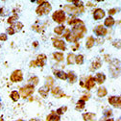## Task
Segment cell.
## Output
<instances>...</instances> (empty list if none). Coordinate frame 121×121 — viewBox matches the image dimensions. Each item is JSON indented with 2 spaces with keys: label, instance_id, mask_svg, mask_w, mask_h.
<instances>
[{
  "label": "cell",
  "instance_id": "f35d334b",
  "mask_svg": "<svg viewBox=\"0 0 121 121\" xmlns=\"http://www.w3.org/2000/svg\"><path fill=\"white\" fill-rule=\"evenodd\" d=\"M104 115H105V116H107V117L112 116V110H108V111H106V112H104Z\"/></svg>",
  "mask_w": 121,
  "mask_h": 121
},
{
  "label": "cell",
  "instance_id": "cb8c5ba5",
  "mask_svg": "<svg viewBox=\"0 0 121 121\" xmlns=\"http://www.w3.org/2000/svg\"><path fill=\"white\" fill-rule=\"evenodd\" d=\"M11 27L13 29V31L17 33V32H19L20 30L23 28V24H22L21 22L17 21V22H16V23H13V25H11Z\"/></svg>",
  "mask_w": 121,
  "mask_h": 121
},
{
  "label": "cell",
  "instance_id": "f6af8a7d",
  "mask_svg": "<svg viewBox=\"0 0 121 121\" xmlns=\"http://www.w3.org/2000/svg\"><path fill=\"white\" fill-rule=\"evenodd\" d=\"M105 121H113V119H112V118H107Z\"/></svg>",
  "mask_w": 121,
  "mask_h": 121
},
{
  "label": "cell",
  "instance_id": "8992f818",
  "mask_svg": "<svg viewBox=\"0 0 121 121\" xmlns=\"http://www.w3.org/2000/svg\"><path fill=\"white\" fill-rule=\"evenodd\" d=\"M65 13H67L69 14H77V13H84V8H76L73 5H65L64 7V10H63Z\"/></svg>",
  "mask_w": 121,
  "mask_h": 121
},
{
  "label": "cell",
  "instance_id": "d6a6232c",
  "mask_svg": "<svg viewBox=\"0 0 121 121\" xmlns=\"http://www.w3.org/2000/svg\"><path fill=\"white\" fill-rule=\"evenodd\" d=\"M75 63H76L77 65H83L84 64V56L83 55H77L76 57H75Z\"/></svg>",
  "mask_w": 121,
  "mask_h": 121
},
{
  "label": "cell",
  "instance_id": "7402d4cb",
  "mask_svg": "<svg viewBox=\"0 0 121 121\" xmlns=\"http://www.w3.org/2000/svg\"><path fill=\"white\" fill-rule=\"evenodd\" d=\"M107 94H108V90H107V88H106V87L101 86V87L98 88V90H97V96L98 97L103 98V97H105Z\"/></svg>",
  "mask_w": 121,
  "mask_h": 121
},
{
  "label": "cell",
  "instance_id": "11a10c76",
  "mask_svg": "<svg viewBox=\"0 0 121 121\" xmlns=\"http://www.w3.org/2000/svg\"><path fill=\"white\" fill-rule=\"evenodd\" d=\"M104 121H105V120H104Z\"/></svg>",
  "mask_w": 121,
  "mask_h": 121
},
{
  "label": "cell",
  "instance_id": "681fc988",
  "mask_svg": "<svg viewBox=\"0 0 121 121\" xmlns=\"http://www.w3.org/2000/svg\"><path fill=\"white\" fill-rule=\"evenodd\" d=\"M0 121H4V119H3V117H0Z\"/></svg>",
  "mask_w": 121,
  "mask_h": 121
},
{
  "label": "cell",
  "instance_id": "3957f363",
  "mask_svg": "<svg viewBox=\"0 0 121 121\" xmlns=\"http://www.w3.org/2000/svg\"><path fill=\"white\" fill-rule=\"evenodd\" d=\"M34 91H35V86H32V85H30V84H28V85H26V86H22L20 88L18 93H19V95L22 98L25 99V98L29 97L30 95H32L34 93Z\"/></svg>",
  "mask_w": 121,
  "mask_h": 121
},
{
  "label": "cell",
  "instance_id": "c3c4849f",
  "mask_svg": "<svg viewBox=\"0 0 121 121\" xmlns=\"http://www.w3.org/2000/svg\"><path fill=\"white\" fill-rule=\"evenodd\" d=\"M30 121H40V120H39V119H31V120H30Z\"/></svg>",
  "mask_w": 121,
  "mask_h": 121
},
{
  "label": "cell",
  "instance_id": "9c48e42d",
  "mask_svg": "<svg viewBox=\"0 0 121 121\" xmlns=\"http://www.w3.org/2000/svg\"><path fill=\"white\" fill-rule=\"evenodd\" d=\"M93 32H94V34H95L96 36H98V37H100V38L106 36V35H107V33H108L107 29H106L103 25H98V26H96V27L93 29Z\"/></svg>",
  "mask_w": 121,
  "mask_h": 121
},
{
  "label": "cell",
  "instance_id": "9a60e30c",
  "mask_svg": "<svg viewBox=\"0 0 121 121\" xmlns=\"http://www.w3.org/2000/svg\"><path fill=\"white\" fill-rule=\"evenodd\" d=\"M66 79L70 84H74L77 82V76L73 71H69L68 73H66Z\"/></svg>",
  "mask_w": 121,
  "mask_h": 121
},
{
  "label": "cell",
  "instance_id": "30bf717a",
  "mask_svg": "<svg viewBox=\"0 0 121 121\" xmlns=\"http://www.w3.org/2000/svg\"><path fill=\"white\" fill-rule=\"evenodd\" d=\"M109 103L113 106L114 108H120L121 107V98L120 96H111L109 97Z\"/></svg>",
  "mask_w": 121,
  "mask_h": 121
},
{
  "label": "cell",
  "instance_id": "f546056e",
  "mask_svg": "<svg viewBox=\"0 0 121 121\" xmlns=\"http://www.w3.org/2000/svg\"><path fill=\"white\" fill-rule=\"evenodd\" d=\"M85 106H86V102L80 99V100L76 103V108H75V109H76L77 111H82V110L85 109Z\"/></svg>",
  "mask_w": 121,
  "mask_h": 121
},
{
  "label": "cell",
  "instance_id": "816d5d0a",
  "mask_svg": "<svg viewBox=\"0 0 121 121\" xmlns=\"http://www.w3.org/2000/svg\"><path fill=\"white\" fill-rule=\"evenodd\" d=\"M117 121H120V118H119V119H118V120H117Z\"/></svg>",
  "mask_w": 121,
  "mask_h": 121
},
{
  "label": "cell",
  "instance_id": "83f0119b",
  "mask_svg": "<svg viewBox=\"0 0 121 121\" xmlns=\"http://www.w3.org/2000/svg\"><path fill=\"white\" fill-rule=\"evenodd\" d=\"M10 97H11V99H12L13 102H17V101L19 100V98H20V95H19V93L17 91V90H13V91L11 92Z\"/></svg>",
  "mask_w": 121,
  "mask_h": 121
},
{
  "label": "cell",
  "instance_id": "ac0fdd59",
  "mask_svg": "<svg viewBox=\"0 0 121 121\" xmlns=\"http://www.w3.org/2000/svg\"><path fill=\"white\" fill-rule=\"evenodd\" d=\"M46 121H60V117L55 112H52L49 115H47Z\"/></svg>",
  "mask_w": 121,
  "mask_h": 121
},
{
  "label": "cell",
  "instance_id": "4316f807",
  "mask_svg": "<svg viewBox=\"0 0 121 121\" xmlns=\"http://www.w3.org/2000/svg\"><path fill=\"white\" fill-rule=\"evenodd\" d=\"M65 30V27L64 25H59V26L55 27V29H54V32H55L57 35L60 36V35H63V34H64Z\"/></svg>",
  "mask_w": 121,
  "mask_h": 121
},
{
  "label": "cell",
  "instance_id": "ee69618b",
  "mask_svg": "<svg viewBox=\"0 0 121 121\" xmlns=\"http://www.w3.org/2000/svg\"><path fill=\"white\" fill-rule=\"evenodd\" d=\"M86 6H88V7H91V6H94L92 3H90V2H87L86 3Z\"/></svg>",
  "mask_w": 121,
  "mask_h": 121
},
{
  "label": "cell",
  "instance_id": "52a82bcc",
  "mask_svg": "<svg viewBox=\"0 0 121 121\" xmlns=\"http://www.w3.org/2000/svg\"><path fill=\"white\" fill-rule=\"evenodd\" d=\"M11 81L13 83H19L23 80V73L20 69H17L14 70L12 74H11V77H10Z\"/></svg>",
  "mask_w": 121,
  "mask_h": 121
},
{
  "label": "cell",
  "instance_id": "5b68a950",
  "mask_svg": "<svg viewBox=\"0 0 121 121\" xmlns=\"http://www.w3.org/2000/svg\"><path fill=\"white\" fill-rule=\"evenodd\" d=\"M110 72L112 73V77H117L120 72V63L118 60H114L113 62H112L111 64V67H110Z\"/></svg>",
  "mask_w": 121,
  "mask_h": 121
},
{
  "label": "cell",
  "instance_id": "e0dca14e",
  "mask_svg": "<svg viewBox=\"0 0 121 121\" xmlns=\"http://www.w3.org/2000/svg\"><path fill=\"white\" fill-rule=\"evenodd\" d=\"M94 80H95V82H97L99 85H102V84L106 81V76H105V74H104V73H101V72L97 73V74H96V76H95V78H94Z\"/></svg>",
  "mask_w": 121,
  "mask_h": 121
},
{
  "label": "cell",
  "instance_id": "e575fe53",
  "mask_svg": "<svg viewBox=\"0 0 121 121\" xmlns=\"http://www.w3.org/2000/svg\"><path fill=\"white\" fill-rule=\"evenodd\" d=\"M67 111V107H60V108H59L57 111H56V113L58 114V115H62V114H64L65 112Z\"/></svg>",
  "mask_w": 121,
  "mask_h": 121
},
{
  "label": "cell",
  "instance_id": "44dd1931",
  "mask_svg": "<svg viewBox=\"0 0 121 121\" xmlns=\"http://www.w3.org/2000/svg\"><path fill=\"white\" fill-rule=\"evenodd\" d=\"M94 42H95V39L93 37H88L86 39V47L87 49H90V48H92L93 47V45H94Z\"/></svg>",
  "mask_w": 121,
  "mask_h": 121
},
{
  "label": "cell",
  "instance_id": "7dc6e473",
  "mask_svg": "<svg viewBox=\"0 0 121 121\" xmlns=\"http://www.w3.org/2000/svg\"><path fill=\"white\" fill-rule=\"evenodd\" d=\"M2 12H3V8H0V16L2 14Z\"/></svg>",
  "mask_w": 121,
  "mask_h": 121
},
{
  "label": "cell",
  "instance_id": "8d00e7d4",
  "mask_svg": "<svg viewBox=\"0 0 121 121\" xmlns=\"http://www.w3.org/2000/svg\"><path fill=\"white\" fill-rule=\"evenodd\" d=\"M112 45L114 47H117L118 49H120V39H118V40H114L113 42H112Z\"/></svg>",
  "mask_w": 121,
  "mask_h": 121
},
{
  "label": "cell",
  "instance_id": "b9f144b4",
  "mask_svg": "<svg viewBox=\"0 0 121 121\" xmlns=\"http://www.w3.org/2000/svg\"><path fill=\"white\" fill-rule=\"evenodd\" d=\"M30 67H37V65H36L35 60H32V62L30 63Z\"/></svg>",
  "mask_w": 121,
  "mask_h": 121
},
{
  "label": "cell",
  "instance_id": "603a6c76",
  "mask_svg": "<svg viewBox=\"0 0 121 121\" xmlns=\"http://www.w3.org/2000/svg\"><path fill=\"white\" fill-rule=\"evenodd\" d=\"M49 88H47L46 86H42V87H40L39 89V93L43 97V98H46L47 97V95H48V93H49Z\"/></svg>",
  "mask_w": 121,
  "mask_h": 121
},
{
  "label": "cell",
  "instance_id": "ab89813d",
  "mask_svg": "<svg viewBox=\"0 0 121 121\" xmlns=\"http://www.w3.org/2000/svg\"><path fill=\"white\" fill-rule=\"evenodd\" d=\"M7 32H8V34H9V35H11V36H12V35H13L14 33H16V32L13 31V29L12 27H9V28L7 29Z\"/></svg>",
  "mask_w": 121,
  "mask_h": 121
},
{
  "label": "cell",
  "instance_id": "5bb4252c",
  "mask_svg": "<svg viewBox=\"0 0 121 121\" xmlns=\"http://www.w3.org/2000/svg\"><path fill=\"white\" fill-rule=\"evenodd\" d=\"M85 86L87 90H90V89H92L94 86H95V80L93 77H88V79L86 80V84H85Z\"/></svg>",
  "mask_w": 121,
  "mask_h": 121
},
{
  "label": "cell",
  "instance_id": "836d02e7",
  "mask_svg": "<svg viewBox=\"0 0 121 121\" xmlns=\"http://www.w3.org/2000/svg\"><path fill=\"white\" fill-rule=\"evenodd\" d=\"M29 83H30V85H32V86H37L39 84V78L37 76H33L32 78L29 79Z\"/></svg>",
  "mask_w": 121,
  "mask_h": 121
},
{
  "label": "cell",
  "instance_id": "d6986e66",
  "mask_svg": "<svg viewBox=\"0 0 121 121\" xmlns=\"http://www.w3.org/2000/svg\"><path fill=\"white\" fill-rule=\"evenodd\" d=\"M54 75L57 78L60 79V80H66V73L65 71H63V70H55L54 71Z\"/></svg>",
  "mask_w": 121,
  "mask_h": 121
},
{
  "label": "cell",
  "instance_id": "4fadbf2b",
  "mask_svg": "<svg viewBox=\"0 0 121 121\" xmlns=\"http://www.w3.org/2000/svg\"><path fill=\"white\" fill-rule=\"evenodd\" d=\"M51 89H52V90H51L52 94H53L54 96H56V98H62V97L65 96V94L64 93L63 90L60 89V86H56V87H53V88H51Z\"/></svg>",
  "mask_w": 121,
  "mask_h": 121
},
{
  "label": "cell",
  "instance_id": "60d3db41",
  "mask_svg": "<svg viewBox=\"0 0 121 121\" xmlns=\"http://www.w3.org/2000/svg\"><path fill=\"white\" fill-rule=\"evenodd\" d=\"M108 13H109L110 16H112V14H114V13H117V9H111V10H109Z\"/></svg>",
  "mask_w": 121,
  "mask_h": 121
},
{
  "label": "cell",
  "instance_id": "277c9868",
  "mask_svg": "<svg viewBox=\"0 0 121 121\" xmlns=\"http://www.w3.org/2000/svg\"><path fill=\"white\" fill-rule=\"evenodd\" d=\"M52 18L55 22L59 24H63L65 21V13L63 10H58L52 14Z\"/></svg>",
  "mask_w": 121,
  "mask_h": 121
},
{
  "label": "cell",
  "instance_id": "d4e9b609",
  "mask_svg": "<svg viewBox=\"0 0 121 121\" xmlns=\"http://www.w3.org/2000/svg\"><path fill=\"white\" fill-rule=\"evenodd\" d=\"M18 14L17 13H13L12 17H10L9 18H8V20H7V22L9 23V24H11V25H13V23H16V22H17V20H18Z\"/></svg>",
  "mask_w": 121,
  "mask_h": 121
},
{
  "label": "cell",
  "instance_id": "4dcf8cb0",
  "mask_svg": "<svg viewBox=\"0 0 121 121\" xmlns=\"http://www.w3.org/2000/svg\"><path fill=\"white\" fill-rule=\"evenodd\" d=\"M54 86V79L52 77H47L46 78V84H45V86H46L47 88L51 89Z\"/></svg>",
  "mask_w": 121,
  "mask_h": 121
},
{
  "label": "cell",
  "instance_id": "1f68e13d",
  "mask_svg": "<svg viewBox=\"0 0 121 121\" xmlns=\"http://www.w3.org/2000/svg\"><path fill=\"white\" fill-rule=\"evenodd\" d=\"M75 57H76V56H75L73 53H69L67 55V59H66L67 65H73L75 63Z\"/></svg>",
  "mask_w": 121,
  "mask_h": 121
},
{
  "label": "cell",
  "instance_id": "f907efd6",
  "mask_svg": "<svg viewBox=\"0 0 121 121\" xmlns=\"http://www.w3.org/2000/svg\"><path fill=\"white\" fill-rule=\"evenodd\" d=\"M0 109H1V103H0Z\"/></svg>",
  "mask_w": 121,
  "mask_h": 121
},
{
  "label": "cell",
  "instance_id": "2e32d148",
  "mask_svg": "<svg viewBox=\"0 0 121 121\" xmlns=\"http://www.w3.org/2000/svg\"><path fill=\"white\" fill-rule=\"evenodd\" d=\"M82 116L85 121H94V119L96 118V114L93 112H86V113H83Z\"/></svg>",
  "mask_w": 121,
  "mask_h": 121
},
{
  "label": "cell",
  "instance_id": "8fae6325",
  "mask_svg": "<svg viewBox=\"0 0 121 121\" xmlns=\"http://www.w3.org/2000/svg\"><path fill=\"white\" fill-rule=\"evenodd\" d=\"M46 60H47V57H46V55H45V54H40V55H39V56L37 57V60H35L36 65H37V67H38V66H40V67L44 66L45 64H46Z\"/></svg>",
  "mask_w": 121,
  "mask_h": 121
},
{
  "label": "cell",
  "instance_id": "7a4b0ae2",
  "mask_svg": "<svg viewBox=\"0 0 121 121\" xmlns=\"http://www.w3.org/2000/svg\"><path fill=\"white\" fill-rule=\"evenodd\" d=\"M52 11V6L49 2H46V1H44L41 5H39L37 9H36V13L38 16H43V14H47L49 13L50 12Z\"/></svg>",
  "mask_w": 121,
  "mask_h": 121
},
{
  "label": "cell",
  "instance_id": "f1b7e54d",
  "mask_svg": "<svg viewBox=\"0 0 121 121\" xmlns=\"http://www.w3.org/2000/svg\"><path fill=\"white\" fill-rule=\"evenodd\" d=\"M114 22H115L114 19L112 17H109L106 18V20H105V26L106 27H112L114 25Z\"/></svg>",
  "mask_w": 121,
  "mask_h": 121
},
{
  "label": "cell",
  "instance_id": "bcb514c9",
  "mask_svg": "<svg viewBox=\"0 0 121 121\" xmlns=\"http://www.w3.org/2000/svg\"><path fill=\"white\" fill-rule=\"evenodd\" d=\"M38 43H39L38 41H35V42H34V45H35V47H37V46H38Z\"/></svg>",
  "mask_w": 121,
  "mask_h": 121
},
{
  "label": "cell",
  "instance_id": "7c38bea8",
  "mask_svg": "<svg viewBox=\"0 0 121 121\" xmlns=\"http://www.w3.org/2000/svg\"><path fill=\"white\" fill-rule=\"evenodd\" d=\"M105 14H106V13L104 12V10L97 8L93 11V18H94V20H100L105 17Z\"/></svg>",
  "mask_w": 121,
  "mask_h": 121
},
{
  "label": "cell",
  "instance_id": "d590c367",
  "mask_svg": "<svg viewBox=\"0 0 121 121\" xmlns=\"http://www.w3.org/2000/svg\"><path fill=\"white\" fill-rule=\"evenodd\" d=\"M72 3L74 4L73 6H75L76 8H84L83 1H72Z\"/></svg>",
  "mask_w": 121,
  "mask_h": 121
},
{
  "label": "cell",
  "instance_id": "7bdbcfd3",
  "mask_svg": "<svg viewBox=\"0 0 121 121\" xmlns=\"http://www.w3.org/2000/svg\"><path fill=\"white\" fill-rule=\"evenodd\" d=\"M81 100H83V101H85V102H86V101H87V100H88V97H87V96H83V97L81 98Z\"/></svg>",
  "mask_w": 121,
  "mask_h": 121
},
{
  "label": "cell",
  "instance_id": "f5cc1de1",
  "mask_svg": "<svg viewBox=\"0 0 121 121\" xmlns=\"http://www.w3.org/2000/svg\"><path fill=\"white\" fill-rule=\"evenodd\" d=\"M18 121H22V120H18Z\"/></svg>",
  "mask_w": 121,
  "mask_h": 121
},
{
  "label": "cell",
  "instance_id": "6da1fadb",
  "mask_svg": "<svg viewBox=\"0 0 121 121\" xmlns=\"http://www.w3.org/2000/svg\"><path fill=\"white\" fill-rule=\"evenodd\" d=\"M68 25H72V30H66L65 38L69 42H77L79 39H82L84 35L86 33V28L85 23L81 19H69L67 21Z\"/></svg>",
  "mask_w": 121,
  "mask_h": 121
},
{
  "label": "cell",
  "instance_id": "ba28073f",
  "mask_svg": "<svg viewBox=\"0 0 121 121\" xmlns=\"http://www.w3.org/2000/svg\"><path fill=\"white\" fill-rule=\"evenodd\" d=\"M52 40H53V46L55 48L60 49V50H63V51L65 50L66 46H65V42L64 40L60 39H55V38H53Z\"/></svg>",
  "mask_w": 121,
  "mask_h": 121
},
{
  "label": "cell",
  "instance_id": "484cf974",
  "mask_svg": "<svg viewBox=\"0 0 121 121\" xmlns=\"http://www.w3.org/2000/svg\"><path fill=\"white\" fill-rule=\"evenodd\" d=\"M53 58L57 60V62H63L64 60V53L62 52H55L53 53Z\"/></svg>",
  "mask_w": 121,
  "mask_h": 121
},
{
  "label": "cell",
  "instance_id": "db71d44e",
  "mask_svg": "<svg viewBox=\"0 0 121 121\" xmlns=\"http://www.w3.org/2000/svg\"><path fill=\"white\" fill-rule=\"evenodd\" d=\"M17 121H18V120H17Z\"/></svg>",
  "mask_w": 121,
  "mask_h": 121
},
{
  "label": "cell",
  "instance_id": "74e56055",
  "mask_svg": "<svg viewBox=\"0 0 121 121\" xmlns=\"http://www.w3.org/2000/svg\"><path fill=\"white\" fill-rule=\"evenodd\" d=\"M8 39V37L6 34H0V40L1 41H6Z\"/></svg>",
  "mask_w": 121,
  "mask_h": 121
},
{
  "label": "cell",
  "instance_id": "ffe728a7",
  "mask_svg": "<svg viewBox=\"0 0 121 121\" xmlns=\"http://www.w3.org/2000/svg\"><path fill=\"white\" fill-rule=\"evenodd\" d=\"M101 66H102V62H101L99 59H97V60H95L94 62L91 64V67H90V70L93 71V70L99 69Z\"/></svg>",
  "mask_w": 121,
  "mask_h": 121
}]
</instances>
